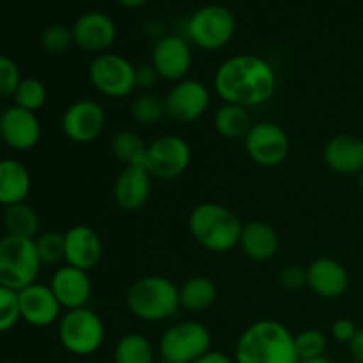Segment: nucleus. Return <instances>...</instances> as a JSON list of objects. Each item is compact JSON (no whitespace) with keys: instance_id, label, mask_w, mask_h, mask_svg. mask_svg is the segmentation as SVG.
<instances>
[{"instance_id":"12","label":"nucleus","mask_w":363,"mask_h":363,"mask_svg":"<svg viewBox=\"0 0 363 363\" xmlns=\"http://www.w3.org/2000/svg\"><path fill=\"white\" fill-rule=\"evenodd\" d=\"M106 126V113L96 99H77L62 113L60 128L67 140L74 144H92L101 137Z\"/></svg>"},{"instance_id":"9","label":"nucleus","mask_w":363,"mask_h":363,"mask_svg":"<svg viewBox=\"0 0 363 363\" xmlns=\"http://www.w3.org/2000/svg\"><path fill=\"white\" fill-rule=\"evenodd\" d=\"M135 71L137 66L124 55L105 52L96 55L89 64V82L99 94L121 99L137 89Z\"/></svg>"},{"instance_id":"7","label":"nucleus","mask_w":363,"mask_h":363,"mask_svg":"<svg viewBox=\"0 0 363 363\" xmlns=\"http://www.w3.org/2000/svg\"><path fill=\"white\" fill-rule=\"evenodd\" d=\"M236 18L222 4H206L194 11L186 23V39L201 50L216 52L233 41Z\"/></svg>"},{"instance_id":"44","label":"nucleus","mask_w":363,"mask_h":363,"mask_svg":"<svg viewBox=\"0 0 363 363\" xmlns=\"http://www.w3.org/2000/svg\"><path fill=\"white\" fill-rule=\"evenodd\" d=\"M358 188H360V191L363 194V170L358 174Z\"/></svg>"},{"instance_id":"21","label":"nucleus","mask_w":363,"mask_h":363,"mask_svg":"<svg viewBox=\"0 0 363 363\" xmlns=\"http://www.w3.org/2000/svg\"><path fill=\"white\" fill-rule=\"evenodd\" d=\"M66 241V264L91 272L103 257V243L99 234L85 223H77L64 233Z\"/></svg>"},{"instance_id":"33","label":"nucleus","mask_w":363,"mask_h":363,"mask_svg":"<svg viewBox=\"0 0 363 363\" xmlns=\"http://www.w3.org/2000/svg\"><path fill=\"white\" fill-rule=\"evenodd\" d=\"M296 342V351L300 360H308V358L323 357L328 347V337L325 332L318 328H307L294 335Z\"/></svg>"},{"instance_id":"22","label":"nucleus","mask_w":363,"mask_h":363,"mask_svg":"<svg viewBox=\"0 0 363 363\" xmlns=\"http://www.w3.org/2000/svg\"><path fill=\"white\" fill-rule=\"evenodd\" d=\"M323 160L332 172L358 176L363 170V138L357 135H335L326 142Z\"/></svg>"},{"instance_id":"16","label":"nucleus","mask_w":363,"mask_h":363,"mask_svg":"<svg viewBox=\"0 0 363 363\" xmlns=\"http://www.w3.org/2000/svg\"><path fill=\"white\" fill-rule=\"evenodd\" d=\"M73 41L80 50L89 53H105L117 39V25L108 14L89 11L74 20Z\"/></svg>"},{"instance_id":"32","label":"nucleus","mask_w":363,"mask_h":363,"mask_svg":"<svg viewBox=\"0 0 363 363\" xmlns=\"http://www.w3.org/2000/svg\"><path fill=\"white\" fill-rule=\"evenodd\" d=\"M35 248L43 264L55 266L60 264L66 257V241L64 233L59 230H46L35 238Z\"/></svg>"},{"instance_id":"8","label":"nucleus","mask_w":363,"mask_h":363,"mask_svg":"<svg viewBox=\"0 0 363 363\" xmlns=\"http://www.w3.org/2000/svg\"><path fill=\"white\" fill-rule=\"evenodd\" d=\"M59 340L67 353L91 357L105 342V323L89 307L66 311L59 319Z\"/></svg>"},{"instance_id":"1","label":"nucleus","mask_w":363,"mask_h":363,"mask_svg":"<svg viewBox=\"0 0 363 363\" xmlns=\"http://www.w3.org/2000/svg\"><path fill=\"white\" fill-rule=\"evenodd\" d=\"M213 87L223 103L255 108L275 96L277 73L264 57L240 53L220 64Z\"/></svg>"},{"instance_id":"39","label":"nucleus","mask_w":363,"mask_h":363,"mask_svg":"<svg viewBox=\"0 0 363 363\" xmlns=\"http://www.w3.org/2000/svg\"><path fill=\"white\" fill-rule=\"evenodd\" d=\"M160 74L156 73V69L152 67V64H142V66H137V71H135V82H137V89H142L144 92H151V89L158 84Z\"/></svg>"},{"instance_id":"46","label":"nucleus","mask_w":363,"mask_h":363,"mask_svg":"<svg viewBox=\"0 0 363 363\" xmlns=\"http://www.w3.org/2000/svg\"><path fill=\"white\" fill-rule=\"evenodd\" d=\"M0 116H2V108H0Z\"/></svg>"},{"instance_id":"19","label":"nucleus","mask_w":363,"mask_h":363,"mask_svg":"<svg viewBox=\"0 0 363 363\" xmlns=\"http://www.w3.org/2000/svg\"><path fill=\"white\" fill-rule=\"evenodd\" d=\"M307 286L323 300H337L350 289V273L337 259L318 257L307 266Z\"/></svg>"},{"instance_id":"43","label":"nucleus","mask_w":363,"mask_h":363,"mask_svg":"<svg viewBox=\"0 0 363 363\" xmlns=\"http://www.w3.org/2000/svg\"><path fill=\"white\" fill-rule=\"evenodd\" d=\"M298 363H333L328 357H318V358H308V360H300Z\"/></svg>"},{"instance_id":"38","label":"nucleus","mask_w":363,"mask_h":363,"mask_svg":"<svg viewBox=\"0 0 363 363\" xmlns=\"http://www.w3.org/2000/svg\"><path fill=\"white\" fill-rule=\"evenodd\" d=\"M357 332H358L357 325H354V323L347 318H340V319H337V321H333L332 330H330V333H332V339L335 340V342L346 344V346L351 342V340H353V337L357 335Z\"/></svg>"},{"instance_id":"45","label":"nucleus","mask_w":363,"mask_h":363,"mask_svg":"<svg viewBox=\"0 0 363 363\" xmlns=\"http://www.w3.org/2000/svg\"><path fill=\"white\" fill-rule=\"evenodd\" d=\"M0 363H16V362H13V360H6V362H0Z\"/></svg>"},{"instance_id":"31","label":"nucleus","mask_w":363,"mask_h":363,"mask_svg":"<svg viewBox=\"0 0 363 363\" xmlns=\"http://www.w3.org/2000/svg\"><path fill=\"white\" fill-rule=\"evenodd\" d=\"M46 99H48V91H46L45 84L34 77L21 78V82L18 84L16 91L13 94L14 105L28 110V112L41 110L46 105Z\"/></svg>"},{"instance_id":"41","label":"nucleus","mask_w":363,"mask_h":363,"mask_svg":"<svg viewBox=\"0 0 363 363\" xmlns=\"http://www.w3.org/2000/svg\"><path fill=\"white\" fill-rule=\"evenodd\" d=\"M194 363H236L234 358H230L229 354L222 353V351H209L206 353L204 357H201L199 360H195Z\"/></svg>"},{"instance_id":"2","label":"nucleus","mask_w":363,"mask_h":363,"mask_svg":"<svg viewBox=\"0 0 363 363\" xmlns=\"http://www.w3.org/2000/svg\"><path fill=\"white\" fill-rule=\"evenodd\" d=\"M236 363H298L294 333L284 323L261 319L241 333L234 350Z\"/></svg>"},{"instance_id":"36","label":"nucleus","mask_w":363,"mask_h":363,"mask_svg":"<svg viewBox=\"0 0 363 363\" xmlns=\"http://www.w3.org/2000/svg\"><path fill=\"white\" fill-rule=\"evenodd\" d=\"M20 82L21 73L18 64L11 57L0 53V99L13 98Z\"/></svg>"},{"instance_id":"6","label":"nucleus","mask_w":363,"mask_h":363,"mask_svg":"<svg viewBox=\"0 0 363 363\" xmlns=\"http://www.w3.org/2000/svg\"><path fill=\"white\" fill-rule=\"evenodd\" d=\"M211 330L201 321L186 319L170 325L158 340L160 360L165 363H194L211 351Z\"/></svg>"},{"instance_id":"10","label":"nucleus","mask_w":363,"mask_h":363,"mask_svg":"<svg viewBox=\"0 0 363 363\" xmlns=\"http://www.w3.org/2000/svg\"><path fill=\"white\" fill-rule=\"evenodd\" d=\"M191 162V147L183 137L162 135L147 145L144 167L152 179L170 181L183 176Z\"/></svg>"},{"instance_id":"17","label":"nucleus","mask_w":363,"mask_h":363,"mask_svg":"<svg viewBox=\"0 0 363 363\" xmlns=\"http://www.w3.org/2000/svg\"><path fill=\"white\" fill-rule=\"evenodd\" d=\"M18 301H20L21 319L34 328H48L62 318L60 315L62 307L59 300L53 294L52 287L45 284L34 282L18 291Z\"/></svg>"},{"instance_id":"34","label":"nucleus","mask_w":363,"mask_h":363,"mask_svg":"<svg viewBox=\"0 0 363 363\" xmlns=\"http://www.w3.org/2000/svg\"><path fill=\"white\" fill-rule=\"evenodd\" d=\"M73 45V32L66 25H50L41 34V46L50 55H62Z\"/></svg>"},{"instance_id":"11","label":"nucleus","mask_w":363,"mask_h":363,"mask_svg":"<svg viewBox=\"0 0 363 363\" xmlns=\"http://www.w3.org/2000/svg\"><path fill=\"white\" fill-rule=\"evenodd\" d=\"M245 152L259 167L273 169L282 165L289 156L291 142L286 130L272 121H261L252 126L243 140Z\"/></svg>"},{"instance_id":"3","label":"nucleus","mask_w":363,"mask_h":363,"mask_svg":"<svg viewBox=\"0 0 363 363\" xmlns=\"http://www.w3.org/2000/svg\"><path fill=\"white\" fill-rule=\"evenodd\" d=\"M188 230L195 243L211 254H225L240 245L243 222L227 206L201 202L188 215Z\"/></svg>"},{"instance_id":"13","label":"nucleus","mask_w":363,"mask_h":363,"mask_svg":"<svg viewBox=\"0 0 363 363\" xmlns=\"http://www.w3.org/2000/svg\"><path fill=\"white\" fill-rule=\"evenodd\" d=\"M165 112L176 123H195L206 116L211 105L208 85L195 78H184L169 89L165 98Z\"/></svg>"},{"instance_id":"29","label":"nucleus","mask_w":363,"mask_h":363,"mask_svg":"<svg viewBox=\"0 0 363 363\" xmlns=\"http://www.w3.org/2000/svg\"><path fill=\"white\" fill-rule=\"evenodd\" d=\"M113 363H158L151 340L142 333H126L113 347Z\"/></svg>"},{"instance_id":"27","label":"nucleus","mask_w":363,"mask_h":363,"mask_svg":"<svg viewBox=\"0 0 363 363\" xmlns=\"http://www.w3.org/2000/svg\"><path fill=\"white\" fill-rule=\"evenodd\" d=\"M147 142L140 133L131 130H121L110 140V151L117 162L124 167H144L145 155H147Z\"/></svg>"},{"instance_id":"24","label":"nucleus","mask_w":363,"mask_h":363,"mask_svg":"<svg viewBox=\"0 0 363 363\" xmlns=\"http://www.w3.org/2000/svg\"><path fill=\"white\" fill-rule=\"evenodd\" d=\"M32 188V177L27 167L14 158L0 160V206L25 202Z\"/></svg>"},{"instance_id":"15","label":"nucleus","mask_w":363,"mask_h":363,"mask_svg":"<svg viewBox=\"0 0 363 363\" xmlns=\"http://www.w3.org/2000/svg\"><path fill=\"white\" fill-rule=\"evenodd\" d=\"M41 121L38 113L16 105L2 110L0 116V140L13 151H30L41 140Z\"/></svg>"},{"instance_id":"25","label":"nucleus","mask_w":363,"mask_h":363,"mask_svg":"<svg viewBox=\"0 0 363 363\" xmlns=\"http://www.w3.org/2000/svg\"><path fill=\"white\" fill-rule=\"evenodd\" d=\"M218 289L209 277L195 275L179 286L181 308L190 314H202L216 303Z\"/></svg>"},{"instance_id":"30","label":"nucleus","mask_w":363,"mask_h":363,"mask_svg":"<svg viewBox=\"0 0 363 363\" xmlns=\"http://www.w3.org/2000/svg\"><path fill=\"white\" fill-rule=\"evenodd\" d=\"M165 116V99L155 92H142L131 103V117L140 126H155Z\"/></svg>"},{"instance_id":"20","label":"nucleus","mask_w":363,"mask_h":363,"mask_svg":"<svg viewBox=\"0 0 363 363\" xmlns=\"http://www.w3.org/2000/svg\"><path fill=\"white\" fill-rule=\"evenodd\" d=\"M152 191V176L142 165L124 167L116 177L112 195L123 211L133 213L147 204Z\"/></svg>"},{"instance_id":"14","label":"nucleus","mask_w":363,"mask_h":363,"mask_svg":"<svg viewBox=\"0 0 363 363\" xmlns=\"http://www.w3.org/2000/svg\"><path fill=\"white\" fill-rule=\"evenodd\" d=\"M194 62L190 41L177 34H165L155 43L151 52V64L165 82H177L188 78Z\"/></svg>"},{"instance_id":"28","label":"nucleus","mask_w":363,"mask_h":363,"mask_svg":"<svg viewBox=\"0 0 363 363\" xmlns=\"http://www.w3.org/2000/svg\"><path fill=\"white\" fill-rule=\"evenodd\" d=\"M2 223L6 234L18 238H28V240H35L39 236V216L32 206L27 202H20V204L9 206L4 208Z\"/></svg>"},{"instance_id":"18","label":"nucleus","mask_w":363,"mask_h":363,"mask_svg":"<svg viewBox=\"0 0 363 363\" xmlns=\"http://www.w3.org/2000/svg\"><path fill=\"white\" fill-rule=\"evenodd\" d=\"M48 286L52 287L60 307L66 311L87 307L91 301L92 282L89 272L74 268V266H59L50 279Z\"/></svg>"},{"instance_id":"26","label":"nucleus","mask_w":363,"mask_h":363,"mask_svg":"<svg viewBox=\"0 0 363 363\" xmlns=\"http://www.w3.org/2000/svg\"><path fill=\"white\" fill-rule=\"evenodd\" d=\"M254 124L250 108H245V106L223 103L215 112L216 133L227 140H240V138L245 140Z\"/></svg>"},{"instance_id":"40","label":"nucleus","mask_w":363,"mask_h":363,"mask_svg":"<svg viewBox=\"0 0 363 363\" xmlns=\"http://www.w3.org/2000/svg\"><path fill=\"white\" fill-rule=\"evenodd\" d=\"M347 351L354 363H363V328H358L357 335L347 344Z\"/></svg>"},{"instance_id":"4","label":"nucleus","mask_w":363,"mask_h":363,"mask_svg":"<svg viewBox=\"0 0 363 363\" xmlns=\"http://www.w3.org/2000/svg\"><path fill=\"white\" fill-rule=\"evenodd\" d=\"M126 305L140 321H167L181 311L179 286L163 275L140 277L128 289Z\"/></svg>"},{"instance_id":"37","label":"nucleus","mask_w":363,"mask_h":363,"mask_svg":"<svg viewBox=\"0 0 363 363\" xmlns=\"http://www.w3.org/2000/svg\"><path fill=\"white\" fill-rule=\"evenodd\" d=\"M280 284L287 291H300L307 286V268L300 264H289L280 272Z\"/></svg>"},{"instance_id":"5","label":"nucleus","mask_w":363,"mask_h":363,"mask_svg":"<svg viewBox=\"0 0 363 363\" xmlns=\"http://www.w3.org/2000/svg\"><path fill=\"white\" fill-rule=\"evenodd\" d=\"M41 266L34 240L11 234L0 238V286L13 291L25 289L38 282Z\"/></svg>"},{"instance_id":"23","label":"nucleus","mask_w":363,"mask_h":363,"mask_svg":"<svg viewBox=\"0 0 363 363\" xmlns=\"http://www.w3.org/2000/svg\"><path fill=\"white\" fill-rule=\"evenodd\" d=\"M240 247L243 254L252 261H272L279 254L280 238L268 222L252 220V222L243 223Z\"/></svg>"},{"instance_id":"35","label":"nucleus","mask_w":363,"mask_h":363,"mask_svg":"<svg viewBox=\"0 0 363 363\" xmlns=\"http://www.w3.org/2000/svg\"><path fill=\"white\" fill-rule=\"evenodd\" d=\"M21 319L18 291L0 286V333L13 330Z\"/></svg>"},{"instance_id":"42","label":"nucleus","mask_w":363,"mask_h":363,"mask_svg":"<svg viewBox=\"0 0 363 363\" xmlns=\"http://www.w3.org/2000/svg\"><path fill=\"white\" fill-rule=\"evenodd\" d=\"M117 2L124 7H130V9H138V7L145 6L149 0H117Z\"/></svg>"}]
</instances>
